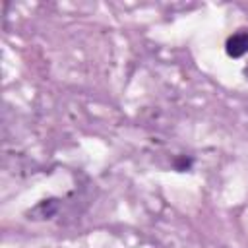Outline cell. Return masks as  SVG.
I'll list each match as a JSON object with an SVG mask.
<instances>
[{"instance_id": "obj_1", "label": "cell", "mask_w": 248, "mask_h": 248, "mask_svg": "<svg viewBox=\"0 0 248 248\" xmlns=\"http://www.w3.org/2000/svg\"><path fill=\"white\" fill-rule=\"evenodd\" d=\"M225 52L229 58H242L248 54V29H236L225 41Z\"/></svg>"}, {"instance_id": "obj_3", "label": "cell", "mask_w": 248, "mask_h": 248, "mask_svg": "<svg viewBox=\"0 0 248 248\" xmlns=\"http://www.w3.org/2000/svg\"><path fill=\"white\" fill-rule=\"evenodd\" d=\"M192 163H194V159H192V157H186V155H178V157L174 159L172 167H174V170H178V172H184V170H188V169L192 167Z\"/></svg>"}, {"instance_id": "obj_2", "label": "cell", "mask_w": 248, "mask_h": 248, "mask_svg": "<svg viewBox=\"0 0 248 248\" xmlns=\"http://www.w3.org/2000/svg\"><path fill=\"white\" fill-rule=\"evenodd\" d=\"M58 209H60V200L58 198H48V200H41L35 207H31L27 211V217L29 219H35V221L50 219V217L56 215Z\"/></svg>"}]
</instances>
